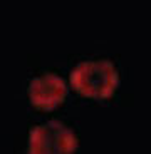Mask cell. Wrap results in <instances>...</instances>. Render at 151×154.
Instances as JSON below:
<instances>
[{
  "instance_id": "6da1fadb",
  "label": "cell",
  "mask_w": 151,
  "mask_h": 154,
  "mask_svg": "<svg viewBox=\"0 0 151 154\" xmlns=\"http://www.w3.org/2000/svg\"><path fill=\"white\" fill-rule=\"evenodd\" d=\"M116 66L108 59H89L76 64L71 72V84L79 94L91 99L109 97L118 87Z\"/></svg>"
},
{
  "instance_id": "7a4b0ae2",
  "label": "cell",
  "mask_w": 151,
  "mask_h": 154,
  "mask_svg": "<svg viewBox=\"0 0 151 154\" xmlns=\"http://www.w3.org/2000/svg\"><path fill=\"white\" fill-rule=\"evenodd\" d=\"M76 147V134L62 121L52 119L37 124L29 132L27 154H74Z\"/></svg>"
},
{
  "instance_id": "3957f363",
  "label": "cell",
  "mask_w": 151,
  "mask_h": 154,
  "mask_svg": "<svg viewBox=\"0 0 151 154\" xmlns=\"http://www.w3.org/2000/svg\"><path fill=\"white\" fill-rule=\"evenodd\" d=\"M27 92L34 106L40 109H50L62 102L66 96V82L55 72H44L29 82Z\"/></svg>"
}]
</instances>
